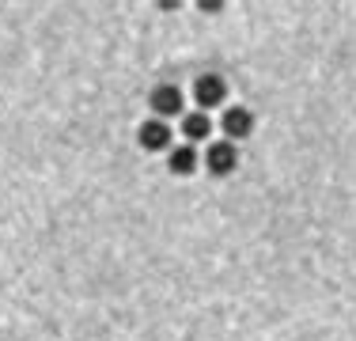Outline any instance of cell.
<instances>
[{
    "instance_id": "cell-1",
    "label": "cell",
    "mask_w": 356,
    "mask_h": 341,
    "mask_svg": "<svg viewBox=\"0 0 356 341\" xmlns=\"http://www.w3.org/2000/svg\"><path fill=\"white\" fill-rule=\"evenodd\" d=\"M205 167H209V175L227 178L235 167H239V152H235V144H232V141H216V144H209V152H205Z\"/></svg>"
},
{
    "instance_id": "cell-2",
    "label": "cell",
    "mask_w": 356,
    "mask_h": 341,
    "mask_svg": "<svg viewBox=\"0 0 356 341\" xmlns=\"http://www.w3.org/2000/svg\"><path fill=\"white\" fill-rule=\"evenodd\" d=\"M227 99V84H224V76H216V72H209V76H201L197 84H193V102H197L201 110H213L220 106V102Z\"/></svg>"
},
{
    "instance_id": "cell-3",
    "label": "cell",
    "mask_w": 356,
    "mask_h": 341,
    "mask_svg": "<svg viewBox=\"0 0 356 341\" xmlns=\"http://www.w3.org/2000/svg\"><path fill=\"white\" fill-rule=\"evenodd\" d=\"M148 106L156 110L159 118H175L178 110L186 106V102H182V88H178V84H159V88H152Z\"/></svg>"
},
{
    "instance_id": "cell-4",
    "label": "cell",
    "mask_w": 356,
    "mask_h": 341,
    "mask_svg": "<svg viewBox=\"0 0 356 341\" xmlns=\"http://www.w3.org/2000/svg\"><path fill=\"white\" fill-rule=\"evenodd\" d=\"M224 133H227V141H243V136H250L254 133V114L247 106H232L224 114Z\"/></svg>"
},
{
    "instance_id": "cell-5",
    "label": "cell",
    "mask_w": 356,
    "mask_h": 341,
    "mask_svg": "<svg viewBox=\"0 0 356 341\" xmlns=\"http://www.w3.org/2000/svg\"><path fill=\"white\" fill-rule=\"evenodd\" d=\"M140 148L144 152L171 148V125H167V122H144L140 125Z\"/></svg>"
},
{
    "instance_id": "cell-6",
    "label": "cell",
    "mask_w": 356,
    "mask_h": 341,
    "mask_svg": "<svg viewBox=\"0 0 356 341\" xmlns=\"http://www.w3.org/2000/svg\"><path fill=\"white\" fill-rule=\"evenodd\" d=\"M167 167H171V175H193V170H197V152H193V144L175 148L171 159H167Z\"/></svg>"
},
{
    "instance_id": "cell-7",
    "label": "cell",
    "mask_w": 356,
    "mask_h": 341,
    "mask_svg": "<svg viewBox=\"0 0 356 341\" xmlns=\"http://www.w3.org/2000/svg\"><path fill=\"white\" fill-rule=\"evenodd\" d=\"M182 133L190 136V141H205V136L213 133V122H209L205 110H193V114L182 118Z\"/></svg>"
}]
</instances>
